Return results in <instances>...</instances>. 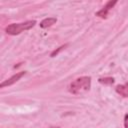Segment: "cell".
Here are the masks:
<instances>
[{
	"instance_id": "ba28073f",
	"label": "cell",
	"mask_w": 128,
	"mask_h": 128,
	"mask_svg": "<svg viewBox=\"0 0 128 128\" xmlns=\"http://www.w3.org/2000/svg\"><path fill=\"white\" fill-rule=\"evenodd\" d=\"M67 46H68V44L66 43V44H64V45H61V46H60V47H58L57 49L53 50V51L50 53V57H55V56H57V55H58V54H59V53H60L62 50H64V49H65Z\"/></svg>"
},
{
	"instance_id": "52a82bcc",
	"label": "cell",
	"mask_w": 128,
	"mask_h": 128,
	"mask_svg": "<svg viewBox=\"0 0 128 128\" xmlns=\"http://www.w3.org/2000/svg\"><path fill=\"white\" fill-rule=\"evenodd\" d=\"M114 78L113 77H104V78H99L98 79V82L100 84H103V85H112L114 83Z\"/></svg>"
},
{
	"instance_id": "3957f363",
	"label": "cell",
	"mask_w": 128,
	"mask_h": 128,
	"mask_svg": "<svg viewBox=\"0 0 128 128\" xmlns=\"http://www.w3.org/2000/svg\"><path fill=\"white\" fill-rule=\"evenodd\" d=\"M117 3V1L116 0H111V1H108L103 7H102V9H100L99 11H97L96 13H95V15L96 16H98V17H100V18H103V19H105V18H107V16H108V14H109V11L115 6V4Z\"/></svg>"
},
{
	"instance_id": "6da1fadb",
	"label": "cell",
	"mask_w": 128,
	"mask_h": 128,
	"mask_svg": "<svg viewBox=\"0 0 128 128\" xmlns=\"http://www.w3.org/2000/svg\"><path fill=\"white\" fill-rule=\"evenodd\" d=\"M91 87V77L90 76H81L75 79L69 85V92L74 95H81L89 91Z\"/></svg>"
},
{
	"instance_id": "30bf717a",
	"label": "cell",
	"mask_w": 128,
	"mask_h": 128,
	"mask_svg": "<svg viewBox=\"0 0 128 128\" xmlns=\"http://www.w3.org/2000/svg\"><path fill=\"white\" fill-rule=\"evenodd\" d=\"M50 128H60V127H58V126H56V127H50Z\"/></svg>"
},
{
	"instance_id": "5b68a950",
	"label": "cell",
	"mask_w": 128,
	"mask_h": 128,
	"mask_svg": "<svg viewBox=\"0 0 128 128\" xmlns=\"http://www.w3.org/2000/svg\"><path fill=\"white\" fill-rule=\"evenodd\" d=\"M115 91L122 97L128 98V82L122 85H117L115 88Z\"/></svg>"
},
{
	"instance_id": "8992f818",
	"label": "cell",
	"mask_w": 128,
	"mask_h": 128,
	"mask_svg": "<svg viewBox=\"0 0 128 128\" xmlns=\"http://www.w3.org/2000/svg\"><path fill=\"white\" fill-rule=\"evenodd\" d=\"M57 21V18L56 17H48V18H45L43 19L41 22H40V27L41 28H48L50 26H52L53 24H55Z\"/></svg>"
},
{
	"instance_id": "277c9868",
	"label": "cell",
	"mask_w": 128,
	"mask_h": 128,
	"mask_svg": "<svg viewBox=\"0 0 128 128\" xmlns=\"http://www.w3.org/2000/svg\"><path fill=\"white\" fill-rule=\"evenodd\" d=\"M25 74H26V71H21V72H18V73H16V74H14L13 76H11L10 78H8L7 80L3 81V82L0 84V88H4V87H6V86H11V85H13V84L16 83L19 79H21Z\"/></svg>"
},
{
	"instance_id": "7a4b0ae2",
	"label": "cell",
	"mask_w": 128,
	"mask_h": 128,
	"mask_svg": "<svg viewBox=\"0 0 128 128\" xmlns=\"http://www.w3.org/2000/svg\"><path fill=\"white\" fill-rule=\"evenodd\" d=\"M35 24H36L35 20H29L21 23H12L5 28V31L9 35H18L25 30L31 29L32 27L35 26Z\"/></svg>"
},
{
	"instance_id": "9c48e42d",
	"label": "cell",
	"mask_w": 128,
	"mask_h": 128,
	"mask_svg": "<svg viewBox=\"0 0 128 128\" xmlns=\"http://www.w3.org/2000/svg\"><path fill=\"white\" fill-rule=\"evenodd\" d=\"M124 127L128 128V114H125L124 116Z\"/></svg>"
}]
</instances>
